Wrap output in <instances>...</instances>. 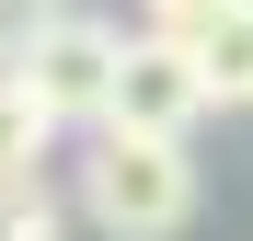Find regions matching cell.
Wrapping results in <instances>:
<instances>
[{"label":"cell","mask_w":253,"mask_h":241,"mask_svg":"<svg viewBox=\"0 0 253 241\" xmlns=\"http://www.w3.org/2000/svg\"><path fill=\"white\" fill-rule=\"evenodd\" d=\"M69 207L92 218L104 241H173V230L196 218V149H184V138L92 127V149L69 161Z\"/></svg>","instance_id":"1"},{"label":"cell","mask_w":253,"mask_h":241,"mask_svg":"<svg viewBox=\"0 0 253 241\" xmlns=\"http://www.w3.org/2000/svg\"><path fill=\"white\" fill-rule=\"evenodd\" d=\"M115 69H126V23H104V12H58L12 46V80L35 103L58 115V127H104V103H115Z\"/></svg>","instance_id":"2"},{"label":"cell","mask_w":253,"mask_h":241,"mask_svg":"<svg viewBox=\"0 0 253 241\" xmlns=\"http://www.w3.org/2000/svg\"><path fill=\"white\" fill-rule=\"evenodd\" d=\"M207 115V80L184 46H161V34H126V69H115V103H104V127L126 138H184Z\"/></svg>","instance_id":"3"},{"label":"cell","mask_w":253,"mask_h":241,"mask_svg":"<svg viewBox=\"0 0 253 241\" xmlns=\"http://www.w3.org/2000/svg\"><path fill=\"white\" fill-rule=\"evenodd\" d=\"M46 138H58V115L23 92L12 69H0V184H23V172H46Z\"/></svg>","instance_id":"4"},{"label":"cell","mask_w":253,"mask_h":241,"mask_svg":"<svg viewBox=\"0 0 253 241\" xmlns=\"http://www.w3.org/2000/svg\"><path fill=\"white\" fill-rule=\"evenodd\" d=\"M196 80H207V103H253V12H230L207 46H184Z\"/></svg>","instance_id":"5"},{"label":"cell","mask_w":253,"mask_h":241,"mask_svg":"<svg viewBox=\"0 0 253 241\" xmlns=\"http://www.w3.org/2000/svg\"><path fill=\"white\" fill-rule=\"evenodd\" d=\"M0 241H69V195H58L46 172L0 184Z\"/></svg>","instance_id":"6"},{"label":"cell","mask_w":253,"mask_h":241,"mask_svg":"<svg viewBox=\"0 0 253 241\" xmlns=\"http://www.w3.org/2000/svg\"><path fill=\"white\" fill-rule=\"evenodd\" d=\"M138 12H150L138 34H161V46H207V34L242 12V0H138Z\"/></svg>","instance_id":"7"},{"label":"cell","mask_w":253,"mask_h":241,"mask_svg":"<svg viewBox=\"0 0 253 241\" xmlns=\"http://www.w3.org/2000/svg\"><path fill=\"white\" fill-rule=\"evenodd\" d=\"M0 69H12V46H0Z\"/></svg>","instance_id":"8"},{"label":"cell","mask_w":253,"mask_h":241,"mask_svg":"<svg viewBox=\"0 0 253 241\" xmlns=\"http://www.w3.org/2000/svg\"><path fill=\"white\" fill-rule=\"evenodd\" d=\"M242 12H253V0H242Z\"/></svg>","instance_id":"9"}]
</instances>
